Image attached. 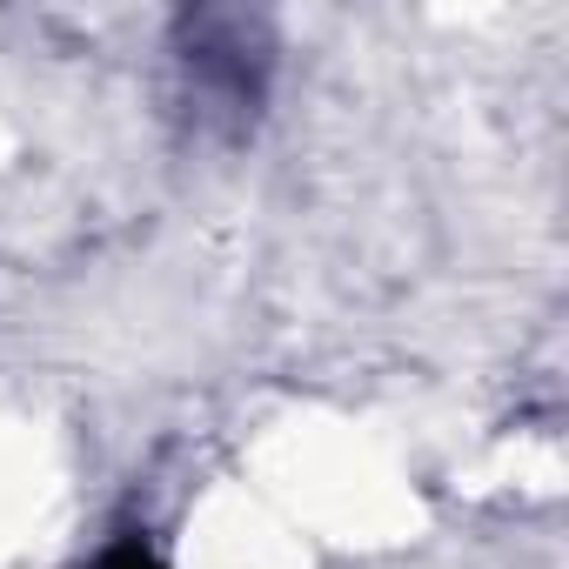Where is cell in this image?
Wrapping results in <instances>:
<instances>
[{
    "label": "cell",
    "mask_w": 569,
    "mask_h": 569,
    "mask_svg": "<svg viewBox=\"0 0 569 569\" xmlns=\"http://www.w3.org/2000/svg\"><path fill=\"white\" fill-rule=\"evenodd\" d=\"M101 569H161V562H154V556H148L141 542H121L114 556H101Z\"/></svg>",
    "instance_id": "obj_1"
}]
</instances>
